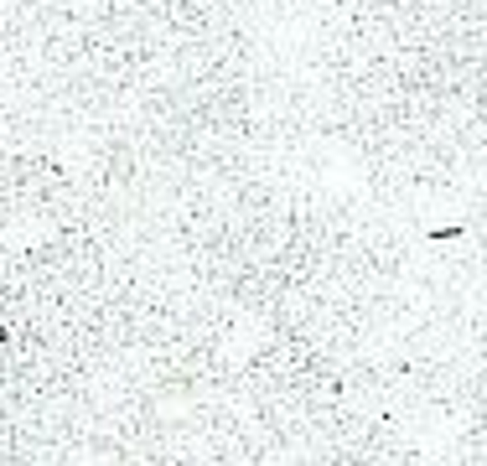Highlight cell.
Wrapping results in <instances>:
<instances>
[{"mask_svg": "<svg viewBox=\"0 0 487 466\" xmlns=\"http://www.w3.org/2000/svg\"><path fill=\"white\" fill-rule=\"evenodd\" d=\"M5 342H11V332H5V317H0V347H5Z\"/></svg>", "mask_w": 487, "mask_h": 466, "instance_id": "6da1fadb", "label": "cell"}]
</instances>
